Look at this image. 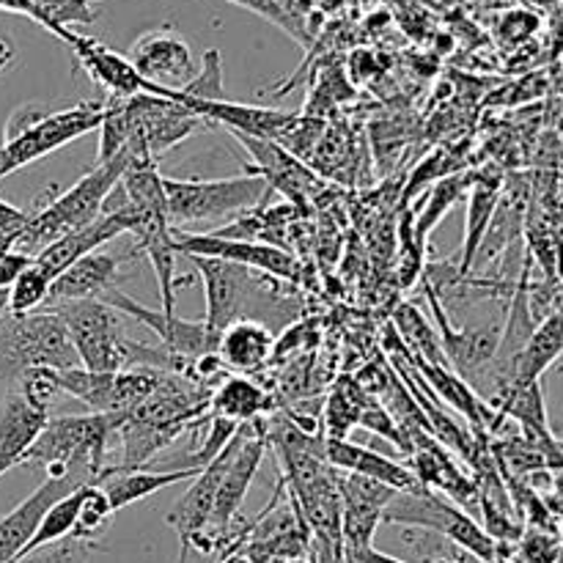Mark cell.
<instances>
[{"mask_svg": "<svg viewBox=\"0 0 563 563\" xmlns=\"http://www.w3.org/2000/svg\"><path fill=\"white\" fill-rule=\"evenodd\" d=\"M25 220H27L25 209H16L14 203L0 198V240H3V236H14L16 231L25 225Z\"/></svg>", "mask_w": 563, "mask_h": 563, "instance_id": "cell-41", "label": "cell"}, {"mask_svg": "<svg viewBox=\"0 0 563 563\" xmlns=\"http://www.w3.org/2000/svg\"><path fill=\"white\" fill-rule=\"evenodd\" d=\"M82 484H93L91 476L86 473H69L60 478H44L20 506L0 517V563H14L31 537L36 533L38 522H42L44 511L55 504L58 498L69 495L71 489L82 487Z\"/></svg>", "mask_w": 563, "mask_h": 563, "instance_id": "cell-14", "label": "cell"}, {"mask_svg": "<svg viewBox=\"0 0 563 563\" xmlns=\"http://www.w3.org/2000/svg\"><path fill=\"white\" fill-rule=\"evenodd\" d=\"M49 286H53V275L36 264L31 258L25 269L14 278V284L9 286V313H31L47 302Z\"/></svg>", "mask_w": 563, "mask_h": 563, "instance_id": "cell-33", "label": "cell"}, {"mask_svg": "<svg viewBox=\"0 0 563 563\" xmlns=\"http://www.w3.org/2000/svg\"><path fill=\"white\" fill-rule=\"evenodd\" d=\"M394 330L399 333V339L405 341V346L410 352H416L418 357L429 363H438V366H451L449 357H445L443 341L440 333L434 330V324H429V319L418 311L410 302H401L394 313Z\"/></svg>", "mask_w": 563, "mask_h": 563, "instance_id": "cell-30", "label": "cell"}, {"mask_svg": "<svg viewBox=\"0 0 563 563\" xmlns=\"http://www.w3.org/2000/svg\"><path fill=\"white\" fill-rule=\"evenodd\" d=\"M42 308H49L64 319L77 357H80V366L91 368V372H124V368L174 372L176 368L174 355H168L163 346L132 341L121 322V313L108 302L69 300Z\"/></svg>", "mask_w": 563, "mask_h": 563, "instance_id": "cell-1", "label": "cell"}, {"mask_svg": "<svg viewBox=\"0 0 563 563\" xmlns=\"http://www.w3.org/2000/svg\"><path fill=\"white\" fill-rule=\"evenodd\" d=\"M251 423H240V427H236L234 438H231L229 443L220 449V454L214 456V460H209L207 465L198 471V476L192 478V484L187 487V493L176 500V506L168 511V517H165V522H168V526L176 531V537H179V544H181L179 563H187V555H190V550H192V539H196L198 533L209 526V517H212V506H214V495H218V487H220V478H223L229 462L234 460L236 449H240L242 440H245Z\"/></svg>", "mask_w": 563, "mask_h": 563, "instance_id": "cell-9", "label": "cell"}, {"mask_svg": "<svg viewBox=\"0 0 563 563\" xmlns=\"http://www.w3.org/2000/svg\"><path fill=\"white\" fill-rule=\"evenodd\" d=\"M561 355H563V308L561 311L548 313L544 319H539V324L531 330L526 344L517 350V355L511 357L509 366L500 372L498 388L495 390L506 388V385H522V383H533V379H542V374L548 372Z\"/></svg>", "mask_w": 563, "mask_h": 563, "instance_id": "cell-22", "label": "cell"}, {"mask_svg": "<svg viewBox=\"0 0 563 563\" xmlns=\"http://www.w3.org/2000/svg\"><path fill=\"white\" fill-rule=\"evenodd\" d=\"M322 451L324 462H328L330 467H335V471L374 478V482L379 484H388L396 493H410V489L421 487V482L416 478L412 467L401 465L399 460H390V456L379 454V451L366 449V445L350 443L346 438H324Z\"/></svg>", "mask_w": 563, "mask_h": 563, "instance_id": "cell-18", "label": "cell"}, {"mask_svg": "<svg viewBox=\"0 0 563 563\" xmlns=\"http://www.w3.org/2000/svg\"><path fill=\"white\" fill-rule=\"evenodd\" d=\"M121 421L124 416L113 412L47 418L22 465H38L49 478L86 473L93 484H99L108 467L104 460H108L110 438L119 432Z\"/></svg>", "mask_w": 563, "mask_h": 563, "instance_id": "cell-2", "label": "cell"}, {"mask_svg": "<svg viewBox=\"0 0 563 563\" xmlns=\"http://www.w3.org/2000/svg\"><path fill=\"white\" fill-rule=\"evenodd\" d=\"M242 544H236V548H231V550H225V553H220L218 555V561L214 563H256L253 559H247L245 553H242Z\"/></svg>", "mask_w": 563, "mask_h": 563, "instance_id": "cell-45", "label": "cell"}, {"mask_svg": "<svg viewBox=\"0 0 563 563\" xmlns=\"http://www.w3.org/2000/svg\"><path fill=\"white\" fill-rule=\"evenodd\" d=\"M275 350V335L258 319L240 317L220 333L218 355L225 368L236 374L258 372Z\"/></svg>", "mask_w": 563, "mask_h": 563, "instance_id": "cell-25", "label": "cell"}, {"mask_svg": "<svg viewBox=\"0 0 563 563\" xmlns=\"http://www.w3.org/2000/svg\"><path fill=\"white\" fill-rule=\"evenodd\" d=\"M504 181L498 174H484L473 176V185L467 190V214H465V240H462V253H460V275L465 278L473 269L478 256V247H482L484 236H487L489 223L495 218V209H498L500 196H504Z\"/></svg>", "mask_w": 563, "mask_h": 563, "instance_id": "cell-26", "label": "cell"}, {"mask_svg": "<svg viewBox=\"0 0 563 563\" xmlns=\"http://www.w3.org/2000/svg\"><path fill=\"white\" fill-rule=\"evenodd\" d=\"M0 11H9V14H20V16H27L31 22H36V25H42V11L36 9V3L33 0H0Z\"/></svg>", "mask_w": 563, "mask_h": 563, "instance_id": "cell-42", "label": "cell"}, {"mask_svg": "<svg viewBox=\"0 0 563 563\" xmlns=\"http://www.w3.org/2000/svg\"><path fill=\"white\" fill-rule=\"evenodd\" d=\"M47 418L49 412L27 405L16 390L5 396L0 405V476H5L11 467L22 465L27 449L38 438Z\"/></svg>", "mask_w": 563, "mask_h": 563, "instance_id": "cell-24", "label": "cell"}, {"mask_svg": "<svg viewBox=\"0 0 563 563\" xmlns=\"http://www.w3.org/2000/svg\"><path fill=\"white\" fill-rule=\"evenodd\" d=\"M383 522L438 533V537H445L449 542L460 544L462 550L476 555L482 563L506 559L500 544L460 504L445 498L443 493L423 487V484L418 489H410V493H396L390 504L385 506Z\"/></svg>", "mask_w": 563, "mask_h": 563, "instance_id": "cell-7", "label": "cell"}, {"mask_svg": "<svg viewBox=\"0 0 563 563\" xmlns=\"http://www.w3.org/2000/svg\"><path fill=\"white\" fill-rule=\"evenodd\" d=\"M119 275L121 258L115 253H88L71 262L64 273L55 275L44 306L69 300H102L110 289L119 286Z\"/></svg>", "mask_w": 563, "mask_h": 563, "instance_id": "cell-20", "label": "cell"}, {"mask_svg": "<svg viewBox=\"0 0 563 563\" xmlns=\"http://www.w3.org/2000/svg\"><path fill=\"white\" fill-rule=\"evenodd\" d=\"M407 357L416 366V372L421 374L423 383L429 385V390L434 394V399L445 401L451 410L462 412L467 421L473 423V429L484 432V429H498L500 416L493 405L478 396V390L467 383L462 374H456L451 366H438V363H429L423 357H418L416 352L407 350Z\"/></svg>", "mask_w": 563, "mask_h": 563, "instance_id": "cell-17", "label": "cell"}, {"mask_svg": "<svg viewBox=\"0 0 563 563\" xmlns=\"http://www.w3.org/2000/svg\"><path fill=\"white\" fill-rule=\"evenodd\" d=\"M427 297L429 306H432L434 324H438L440 341H443V350L451 368H456V374H462L467 379L473 372H482L484 366H489L495 361V355H498L500 333L504 330H454L449 322V313L443 311L438 295H434V289L429 284Z\"/></svg>", "mask_w": 563, "mask_h": 563, "instance_id": "cell-21", "label": "cell"}, {"mask_svg": "<svg viewBox=\"0 0 563 563\" xmlns=\"http://www.w3.org/2000/svg\"><path fill=\"white\" fill-rule=\"evenodd\" d=\"M121 234H126L124 220H121L115 212H99L91 223H86V225H80V229L69 231V234L58 236V240H53L49 245H44L38 253H33V262L42 264V267L55 278V275L64 273L71 262H77V258L99 251L104 242L115 240V236H121Z\"/></svg>", "mask_w": 563, "mask_h": 563, "instance_id": "cell-23", "label": "cell"}, {"mask_svg": "<svg viewBox=\"0 0 563 563\" xmlns=\"http://www.w3.org/2000/svg\"><path fill=\"white\" fill-rule=\"evenodd\" d=\"M91 3H104V0H91ZM223 3H231V5H240V9H247L253 11V14L264 16L267 22H273L275 27H280L284 33H289L291 38H295L297 44H308L311 42V33L302 31L300 25H297L295 20H291L289 14H286L284 9H280L275 0H223Z\"/></svg>", "mask_w": 563, "mask_h": 563, "instance_id": "cell-38", "label": "cell"}, {"mask_svg": "<svg viewBox=\"0 0 563 563\" xmlns=\"http://www.w3.org/2000/svg\"><path fill=\"white\" fill-rule=\"evenodd\" d=\"M185 104L190 110H196L201 119L223 124L229 132H240V135L251 137H269V141H280V137L300 121V113H289V110L225 102V99H209V102Z\"/></svg>", "mask_w": 563, "mask_h": 563, "instance_id": "cell-19", "label": "cell"}, {"mask_svg": "<svg viewBox=\"0 0 563 563\" xmlns=\"http://www.w3.org/2000/svg\"><path fill=\"white\" fill-rule=\"evenodd\" d=\"M99 550H102V544L97 539L66 537L60 542L44 544V548L20 555L14 563H93V553H99Z\"/></svg>", "mask_w": 563, "mask_h": 563, "instance_id": "cell-36", "label": "cell"}, {"mask_svg": "<svg viewBox=\"0 0 563 563\" xmlns=\"http://www.w3.org/2000/svg\"><path fill=\"white\" fill-rule=\"evenodd\" d=\"M500 36L509 38V42H526L528 36H533L539 27V14L528 9L506 11L504 20H500Z\"/></svg>", "mask_w": 563, "mask_h": 563, "instance_id": "cell-39", "label": "cell"}, {"mask_svg": "<svg viewBox=\"0 0 563 563\" xmlns=\"http://www.w3.org/2000/svg\"><path fill=\"white\" fill-rule=\"evenodd\" d=\"M473 176H476L473 170L443 176V179L429 190L427 203L421 207V212H418L416 218V225H412V236H416L418 247H423L427 236L438 229V223L451 212V207L460 203L462 198H467V190H471L473 185Z\"/></svg>", "mask_w": 563, "mask_h": 563, "instance_id": "cell-29", "label": "cell"}, {"mask_svg": "<svg viewBox=\"0 0 563 563\" xmlns=\"http://www.w3.org/2000/svg\"><path fill=\"white\" fill-rule=\"evenodd\" d=\"M333 482L341 498V539H344V555L361 553L368 544H374L379 522H383L385 506L396 495L388 484H379L374 478L357 476V473L335 471Z\"/></svg>", "mask_w": 563, "mask_h": 563, "instance_id": "cell-11", "label": "cell"}, {"mask_svg": "<svg viewBox=\"0 0 563 563\" xmlns=\"http://www.w3.org/2000/svg\"><path fill=\"white\" fill-rule=\"evenodd\" d=\"M14 383H16V394H20L27 405L38 407V410L44 412L53 410L55 401L64 396V390H60L58 368H49V366L25 368Z\"/></svg>", "mask_w": 563, "mask_h": 563, "instance_id": "cell-35", "label": "cell"}, {"mask_svg": "<svg viewBox=\"0 0 563 563\" xmlns=\"http://www.w3.org/2000/svg\"><path fill=\"white\" fill-rule=\"evenodd\" d=\"M176 253L181 256H212L225 258V262L242 264V267L258 269L278 280L300 278V264L286 247L267 245V242L247 240V236H223V234H187V231H174Z\"/></svg>", "mask_w": 563, "mask_h": 563, "instance_id": "cell-10", "label": "cell"}, {"mask_svg": "<svg viewBox=\"0 0 563 563\" xmlns=\"http://www.w3.org/2000/svg\"><path fill=\"white\" fill-rule=\"evenodd\" d=\"M31 258H33L31 253L16 251L14 245L5 247V251L0 253V289H9V286L14 284L16 275L31 264Z\"/></svg>", "mask_w": 563, "mask_h": 563, "instance_id": "cell-40", "label": "cell"}, {"mask_svg": "<svg viewBox=\"0 0 563 563\" xmlns=\"http://www.w3.org/2000/svg\"><path fill=\"white\" fill-rule=\"evenodd\" d=\"M82 487H86V484H82ZM82 487L71 489L69 495L58 498L47 511H44L36 533H33L31 542L25 544V550H22L20 555L31 553V550H36V548H44V544H53V542H60V539L71 537V531H75V522H77V511H80Z\"/></svg>", "mask_w": 563, "mask_h": 563, "instance_id": "cell-32", "label": "cell"}, {"mask_svg": "<svg viewBox=\"0 0 563 563\" xmlns=\"http://www.w3.org/2000/svg\"><path fill=\"white\" fill-rule=\"evenodd\" d=\"M267 407V394H264L256 383L242 377V374L225 377L223 383L212 390V396H209V416L229 418V421L234 423L258 421V416H264Z\"/></svg>", "mask_w": 563, "mask_h": 563, "instance_id": "cell-28", "label": "cell"}, {"mask_svg": "<svg viewBox=\"0 0 563 563\" xmlns=\"http://www.w3.org/2000/svg\"><path fill=\"white\" fill-rule=\"evenodd\" d=\"M126 165V148H121L119 154H113L110 159L93 165L82 179H77L69 190H64L60 196L49 198L42 209L36 212H27L25 225L14 234V247L22 253H38L44 245H49L58 236L69 234V231L80 229V225L91 223L99 212H102V203L108 198V192L113 190L115 181L121 179Z\"/></svg>", "mask_w": 563, "mask_h": 563, "instance_id": "cell-4", "label": "cell"}, {"mask_svg": "<svg viewBox=\"0 0 563 563\" xmlns=\"http://www.w3.org/2000/svg\"><path fill=\"white\" fill-rule=\"evenodd\" d=\"M49 366L66 372L80 366L64 319L49 308L0 317V379H16L25 368Z\"/></svg>", "mask_w": 563, "mask_h": 563, "instance_id": "cell-6", "label": "cell"}, {"mask_svg": "<svg viewBox=\"0 0 563 563\" xmlns=\"http://www.w3.org/2000/svg\"><path fill=\"white\" fill-rule=\"evenodd\" d=\"M163 190L168 223L174 231L236 218L258 207L273 192L262 174L225 176V179H165L163 176Z\"/></svg>", "mask_w": 563, "mask_h": 563, "instance_id": "cell-5", "label": "cell"}, {"mask_svg": "<svg viewBox=\"0 0 563 563\" xmlns=\"http://www.w3.org/2000/svg\"><path fill=\"white\" fill-rule=\"evenodd\" d=\"M113 506H110L108 493L102 489V484H86L82 487L80 498V511H77V522L71 537L77 539H97L104 528L113 520Z\"/></svg>", "mask_w": 563, "mask_h": 563, "instance_id": "cell-34", "label": "cell"}, {"mask_svg": "<svg viewBox=\"0 0 563 563\" xmlns=\"http://www.w3.org/2000/svg\"><path fill=\"white\" fill-rule=\"evenodd\" d=\"M192 267L198 269L203 284V295H207V328L214 335L223 333L234 319L245 313L247 295H251V267L242 264L225 262V258L212 256H187Z\"/></svg>", "mask_w": 563, "mask_h": 563, "instance_id": "cell-13", "label": "cell"}, {"mask_svg": "<svg viewBox=\"0 0 563 563\" xmlns=\"http://www.w3.org/2000/svg\"><path fill=\"white\" fill-rule=\"evenodd\" d=\"M346 563H410V561H401L396 559V555H388V553H379L374 544H368L366 550H361V553H352V555H344Z\"/></svg>", "mask_w": 563, "mask_h": 563, "instance_id": "cell-43", "label": "cell"}, {"mask_svg": "<svg viewBox=\"0 0 563 563\" xmlns=\"http://www.w3.org/2000/svg\"><path fill=\"white\" fill-rule=\"evenodd\" d=\"M509 559H515L517 563H559L561 559L559 533L542 531V528L522 531V537L517 539L515 548H511Z\"/></svg>", "mask_w": 563, "mask_h": 563, "instance_id": "cell-37", "label": "cell"}, {"mask_svg": "<svg viewBox=\"0 0 563 563\" xmlns=\"http://www.w3.org/2000/svg\"><path fill=\"white\" fill-rule=\"evenodd\" d=\"M102 119L104 102H80L64 110L22 104L5 124L3 143H0V179L99 130Z\"/></svg>", "mask_w": 563, "mask_h": 563, "instance_id": "cell-3", "label": "cell"}, {"mask_svg": "<svg viewBox=\"0 0 563 563\" xmlns=\"http://www.w3.org/2000/svg\"><path fill=\"white\" fill-rule=\"evenodd\" d=\"M69 49L75 53V58L80 60L82 69L88 71L93 82H99L102 88H108L110 97H135V93H157V97L174 99V88H159L154 82H146L137 69L132 66V60L126 55L115 53L108 44H102L99 38L80 36L75 33Z\"/></svg>", "mask_w": 563, "mask_h": 563, "instance_id": "cell-15", "label": "cell"}, {"mask_svg": "<svg viewBox=\"0 0 563 563\" xmlns=\"http://www.w3.org/2000/svg\"><path fill=\"white\" fill-rule=\"evenodd\" d=\"M126 58L132 60L143 80L159 88H174V91L185 88L198 71L190 44L170 25L141 33Z\"/></svg>", "mask_w": 563, "mask_h": 563, "instance_id": "cell-12", "label": "cell"}, {"mask_svg": "<svg viewBox=\"0 0 563 563\" xmlns=\"http://www.w3.org/2000/svg\"><path fill=\"white\" fill-rule=\"evenodd\" d=\"M231 135L256 159L253 174H262L269 190L284 192L295 203H306L313 185V174L302 165V159L297 154H291L289 148L280 146L278 141H269V137H251L240 135V132H231Z\"/></svg>", "mask_w": 563, "mask_h": 563, "instance_id": "cell-16", "label": "cell"}, {"mask_svg": "<svg viewBox=\"0 0 563 563\" xmlns=\"http://www.w3.org/2000/svg\"><path fill=\"white\" fill-rule=\"evenodd\" d=\"M42 11V27L58 36L69 47L75 38V25H91L97 22V9L91 0H33Z\"/></svg>", "mask_w": 563, "mask_h": 563, "instance_id": "cell-31", "label": "cell"}, {"mask_svg": "<svg viewBox=\"0 0 563 563\" xmlns=\"http://www.w3.org/2000/svg\"><path fill=\"white\" fill-rule=\"evenodd\" d=\"M201 467H174V471H143V467H132V471H115L102 482V489L108 493L113 511L126 509V506L137 504L143 498H152L159 489L174 487L179 482H190L198 476Z\"/></svg>", "mask_w": 563, "mask_h": 563, "instance_id": "cell-27", "label": "cell"}, {"mask_svg": "<svg viewBox=\"0 0 563 563\" xmlns=\"http://www.w3.org/2000/svg\"><path fill=\"white\" fill-rule=\"evenodd\" d=\"M14 64H16V47L11 44V38L5 36V33H0V75L14 69Z\"/></svg>", "mask_w": 563, "mask_h": 563, "instance_id": "cell-44", "label": "cell"}, {"mask_svg": "<svg viewBox=\"0 0 563 563\" xmlns=\"http://www.w3.org/2000/svg\"><path fill=\"white\" fill-rule=\"evenodd\" d=\"M99 302H108V306L115 308L121 317L137 319L143 328L157 333L163 350L168 352V355H174V374H181V377L190 379V366L198 355L218 352L220 335H214L212 330L207 328V322H187V319H179L176 313H165L163 308H159V311H152V308L141 306L137 300L126 297L119 286L110 289Z\"/></svg>", "mask_w": 563, "mask_h": 563, "instance_id": "cell-8", "label": "cell"}]
</instances>
